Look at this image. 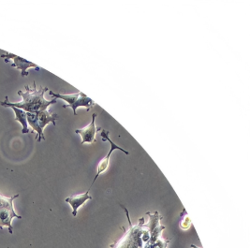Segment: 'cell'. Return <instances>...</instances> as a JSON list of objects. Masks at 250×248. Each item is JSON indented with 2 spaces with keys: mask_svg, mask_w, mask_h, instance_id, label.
<instances>
[{
  "mask_svg": "<svg viewBox=\"0 0 250 248\" xmlns=\"http://www.w3.org/2000/svg\"><path fill=\"white\" fill-rule=\"evenodd\" d=\"M25 91H18V95L22 98V101L16 103L9 102L8 97H6L4 102H0L1 106L4 107H15L21 109L25 113H40L48 110L49 106L57 103V99L52 101H47L44 98V94L49 90L48 87H37L36 83H33V87L28 85L24 86Z\"/></svg>",
  "mask_w": 250,
  "mask_h": 248,
  "instance_id": "obj_1",
  "label": "cell"
},
{
  "mask_svg": "<svg viewBox=\"0 0 250 248\" xmlns=\"http://www.w3.org/2000/svg\"><path fill=\"white\" fill-rule=\"evenodd\" d=\"M19 197V194H16L12 197H5L0 193V229H3L4 227H8L9 232L12 234L13 228H12V219L19 218L21 219L22 216L15 213V210L13 208V202L15 199Z\"/></svg>",
  "mask_w": 250,
  "mask_h": 248,
  "instance_id": "obj_2",
  "label": "cell"
},
{
  "mask_svg": "<svg viewBox=\"0 0 250 248\" xmlns=\"http://www.w3.org/2000/svg\"><path fill=\"white\" fill-rule=\"evenodd\" d=\"M49 94L56 99H60L67 102V104L63 105V108H71L74 115L77 114L76 111L79 107H85L88 112L90 108L95 106V102H93L90 98L85 96V94L80 91L76 94H69V95L57 94L53 91H49Z\"/></svg>",
  "mask_w": 250,
  "mask_h": 248,
  "instance_id": "obj_3",
  "label": "cell"
},
{
  "mask_svg": "<svg viewBox=\"0 0 250 248\" xmlns=\"http://www.w3.org/2000/svg\"><path fill=\"white\" fill-rule=\"evenodd\" d=\"M101 135H102V139H103V142H108V143L111 145V149H110L109 153L107 154V156H106L105 158H103V159L101 160V162L99 163V165H98V169H97V174H96L95 179L93 180V183L91 184V186L94 185V183L96 182V180L99 178V176H100L102 173H103L105 170H107V169L109 168L111 155H112V153L114 152V150L122 151V152H123L124 154H125V155H128V154H129L127 151H125V150H124L123 148H121V147L118 146V145H116L114 144V142H113V141L110 139V137H109V131L103 129V130H102ZM91 186L89 187V189H88L87 191L89 192L90 188H91Z\"/></svg>",
  "mask_w": 250,
  "mask_h": 248,
  "instance_id": "obj_4",
  "label": "cell"
},
{
  "mask_svg": "<svg viewBox=\"0 0 250 248\" xmlns=\"http://www.w3.org/2000/svg\"><path fill=\"white\" fill-rule=\"evenodd\" d=\"M96 117L97 113H93L92 121L90 124L81 129H76L75 133L79 134L82 137V145L84 144H94L96 143V134L98 131H102L101 127H97L96 125Z\"/></svg>",
  "mask_w": 250,
  "mask_h": 248,
  "instance_id": "obj_5",
  "label": "cell"
},
{
  "mask_svg": "<svg viewBox=\"0 0 250 248\" xmlns=\"http://www.w3.org/2000/svg\"><path fill=\"white\" fill-rule=\"evenodd\" d=\"M1 57L4 58L6 62H10L11 60H12L13 63L12 64V67L16 68L17 69H20L21 72H22L23 77H25V76L28 75V73H27L28 68H35L36 70H40V68L34 63L26 61L25 59H23L22 57L12 55L10 53H7L6 55H1Z\"/></svg>",
  "mask_w": 250,
  "mask_h": 248,
  "instance_id": "obj_6",
  "label": "cell"
},
{
  "mask_svg": "<svg viewBox=\"0 0 250 248\" xmlns=\"http://www.w3.org/2000/svg\"><path fill=\"white\" fill-rule=\"evenodd\" d=\"M92 200V197L89 195V192H85L83 194H78V195H73L67 198L65 200L66 203L70 204L71 208H72V215L76 216L77 215V212L81 206H83L84 203H86L87 201Z\"/></svg>",
  "mask_w": 250,
  "mask_h": 248,
  "instance_id": "obj_7",
  "label": "cell"
},
{
  "mask_svg": "<svg viewBox=\"0 0 250 248\" xmlns=\"http://www.w3.org/2000/svg\"><path fill=\"white\" fill-rule=\"evenodd\" d=\"M26 119H27V124L31 126L32 132L36 131L37 136L36 140L38 142H42V140H45V136L43 134V131L41 129L39 120H38V113H26Z\"/></svg>",
  "mask_w": 250,
  "mask_h": 248,
  "instance_id": "obj_8",
  "label": "cell"
},
{
  "mask_svg": "<svg viewBox=\"0 0 250 248\" xmlns=\"http://www.w3.org/2000/svg\"><path fill=\"white\" fill-rule=\"evenodd\" d=\"M38 113V120H39V124L41 129L43 131V129L45 128L46 125L49 123H53L56 125V122L58 119V115L56 113H50L48 110L40 112Z\"/></svg>",
  "mask_w": 250,
  "mask_h": 248,
  "instance_id": "obj_9",
  "label": "cell"
},
{
  "mask_svg": "<svg viewBox=\"0 0 250 248\" xmlns=\"http://www.w3.org/2000/svg\"><path fill=\"white\" fill-rule=\"evenodd\" d=\"M13 112L15 113V120L18 121L19 123H21L23 125V129H22V133L23 134H26L29 132V129H28V124H27V119H26V113L21 110V109H18V108H15V107H11Z\"/></svg>",
  "mask_w": 250,
  "mask_h": 248,
  "instance_id": "obj_10",
  "label": "cell"
},
{
  "mask_svg": "<svg viewBox=\"0 0 250 248\" xmlns=\"http://www.w3.org/2000/svg\"><path fill=\"white\" fill-rule=\"evenodd\" d=\"M191 226V221L188 218V214H186V216L183 218L182 222L180 223V227L183 229H188Z\"/></svg>",
  "mask_w": 250,
  "mask_h": 248,
  "instance_id": "obj_11",
  "label": "cell"
},
{
  "mask_svg": "<svg viewBox=\"0 0 250 248\" xmlns=\"http://www.w3.org/2000/svg\"><path fill=\"white\" fill-rule=\"evenodd\" d=\"M191 248H197V247H195V246H191Z\"/></svg>",
  "mask_w": 250,
  "mask_h": 248,
  "instance_id": "obj_12",
  "label": "cell"
}]
</instances>
